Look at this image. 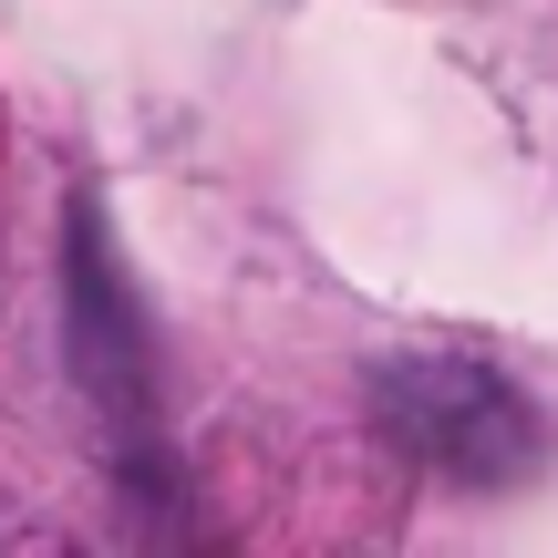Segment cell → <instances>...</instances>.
<instances>
[{
	"instance_id": "1",
	"label": "cell",
	"mask_w": 558,
	"mask_h": 558,
	"mask_svg": "<svg viewBox=\"0 0 558 558\" xmlns=\"http://www.w3.org/2000/svg\"><path fill=\"white\" fill-rule=\"evenodd\" d=\"M383 424H393V445L414 465H435V476H465V486H497L518 476L527 456H538V414H527V393L507 373H486V362H403V373H383Z\"/></svg>"
}]
</instances>
